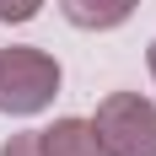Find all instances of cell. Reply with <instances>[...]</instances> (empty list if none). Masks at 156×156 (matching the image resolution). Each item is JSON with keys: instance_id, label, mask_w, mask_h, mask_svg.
<instances>
[{"instance_id": "cell-7", "label": "cell", "mask_w": 156, "mask_h": 156, "mask_svg": "<svg viewBox=\"0 0 156 156\" xmlns=\"http://www.w3.org/2000/svg\"><path fill=\"white\" fill-rule=\"evenodd\" d=\"M151 76H156V43H151Z\"/></svg>"}, {"instance_id": "cell-4", "label": "cell", "mask_w": 156, "mask_h": 156, "mask_svg": "<svg viewBox=\"0 0 156 156\" xmlns=\"http://www.w3.org/2000/svg\"><path fill=\"white\" fill-rule=\"evenodd\" d=\"M140 0H59V11L70 27L81 32H108V27H124L129 16H135Z\"/></svg>"}, {"instance_id": "cell-3", "label": "cell", "mask_w": 156, "mask_h": 156, "mask_svg": "<svg viewBox=\"0 0 156 156\" xmlns=\"http://www.w3.org/2000/svg\"><path fill=\"white\" fill-rule=\"evenodd\" d=\"M38 151L43 156H102L92 119H54L48 129H38Z\"/></svg>"}, {"instance_id": "cell-2", "label": "cell", "mask_w": 156, "mask_h": 156, "mask_svg": "<svg viewBox=\"0 0 156 156\" xmlns=\"http://www.w3.org/2000/svg\"><path fill=\"white\" fill-rule=\"evenodd\" d=\"M102 156H156V102L140 92H108L92 113Z\"/></svg>"}, {"instance_id": "cell-1", "label": "cell", "mask_w": 156, "mask_h": 156, "mask_svg": "<svg viewBox=\"0 0 156 156\" xmlns=\"http://www.w3.org/2000/svg\"><path fill=\"white\" fill-rule=\"evenodd\" d=\"M59 59L43 54V48H27V43H11L0 48V113L11 119H32L43 113L54 97H59Z\"/></svg>"}, {"instance_id": "cell-5", "label": "cell", "mask_w": 156, "mask_h": 156, "mask_svg": "<svg viewBox=\"0 0 156 156\" xmlns=\"http://www.w3.org/2000/svg\"><path fill=\"white\" fill-rule=\"evenodd\" d=\"M43 11V0H0V22H32Z\"/></svg>"}, {"instance_id": "cell-6", "label": "cell", "mask_w": 156, "mask_h": 156, "mask_svg": "<svg viewBox=\"0 0 156 156\" xmlns=\"http://www.w3.org/2000/svg\"><path fill=\"white\" fill-rule=\"evenodd\" d=\"M0 156H43V151H38V129H27V135H11V140L0 145Z\"/></svg>"}]
</instances>
